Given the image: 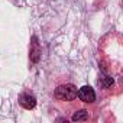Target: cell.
Returning a JSON list of instances; mask_svg holds the SVG:
<instances>
[{
    "instance_id": "3957f363",
    "label": "cell",
    "mask_w": 123,
    "mask_h": 123,
    "mask_svg": "<svg viewBox=\"0 0 123 123\" xmlns=\"http://www.w3.org/2000/svg\"><path fill=\"white\" fill-rule=\"evenodd\" d=\"M19 103H20V106H22V107H25V109L31 110V109H33V107L36 106V98H35L32 94L22 93V94L19 96Z\"/></svg>"
},
{
    "instance_id": "6da1fadb",
    "label": "cell",
    "mask_w": 123,
    "mask_h": 123,
    "mask_svg": "<svg viewBox=\"0 0 123 123\" xmlns=\"http://www.w3.org/2000/svg\"><path fill=\"white\" fill-rule=\"evenodd\" d=\"M77 87L74 84H62L56 87L54 96L58 98V100H62V101H73L75 97H77Z\"/></svg>"
},
{
    "instance_id": "5b68a950",
    "label": "cell",
    "mask_w": 123,
    "mask_h": 123,
    "mask_svg": "<svg viewBox=\"0 0 123 123\" xmlns=\"http://www.w3.org/2000/svg\"><path fill=\"white\" fill-rule=\"evenodd\" d=\"M87 119H88V111L84 110V109L75 111V113L73 114V117H71L73 122H84V120H87Z\"/></svg>"
},
{
    "instance_id": "277c9868",
    "label": "cell",
    "mask_w": 123,
    "mask_h": 123,
    "mask_svg": "<svg viewBox=\"0 0 123 123\" xmlns=\"http://www.w3.org/2000/svg\"><path fill=\"white\" fill-rule=\"evenodd\" d=\"M113 83H114V80H113V77H110V75H103V77L97 81V84H98L100 88H109V87L113 86Z\"/></svg>"
},
{
    "instance_id": "8992f818",
    "label": "cell",
    "mask_w": 123,
    "mask_h": 123,
    "mask_svg": "<svg viewBox=\"0 0 123 123\" xmlns=\"http://www.w3.org/2000/svg\"><path fill=\"white\" fill-rule=\"evenodd\" d=\"M35 39H36V38H33V49L31 51V59L33 61V62H36V61L39 59V48H38Z\"/></svg>"
},
{
    "instance_id": "7a4b0ae2",
    "label": "cell",
    "mask_w": 123,
    "mask_h": 123,
    "mask_svg": "<svg viewBox=\"0 0 123 123\" xmlns=\"http://www.w3.org/2000/svg\"><path fill=\"white\" fill-rule=\"evenodd\" d=\"M77 96H78V98H80L81 101H84V103H93V101L96 100V93H94V90H93L90 86H83L81 88H78Z\"/></svg>"
}]
</instances>
